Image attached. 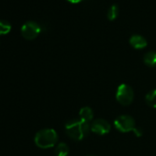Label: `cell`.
Wrapping results in <instances>:
<instances>
[{"label":"cell","mask_w":156,"mask_h":156,"mask_svg":"<svg viewBox=\"0 0 156 156\" xmlns=\"http://www.w3.org/2000/svg\"><path fill=\"white\" fill-rule=\"evenodd\" d=\"M68 1H70L71 3H78V2L82 1V0H68Z\"/></svg>","instance_id":"5bb4252c"},{"label":"cell","mask_w":156,"mask_h":156,"mask_svg":"<svg viewBox=\"0 0 156 156\" xmlns=\"http://www.w3.org/2000/svg\"><path fill=\"white\" fill-rule=\"evenodd\" d=\"M143 62L147 66L150 67L156 66V51H150L146 52L143 56Z\"/></svg>","instance_id":"9c48e42d"},{"label":"cell","mask_w":156,"mask_h":156,"mask_svg":"<svg viewBox=\"0 0 156 156\" xmlns=\"http://www.w3.org/2000/svg\"><path fill=\"white\" fill-rule=\"evenodd\" d=\"M146 104L153 108H156V89L151 90L145 97Z\"/></svg>","instance_id":"8fae6325"},{"label":"cell","mask_w":156,"mask_h":156,"mask_svg":"<svg viewBox=\"0 0 156 156\" xmlns=\"http://www.w3.org/2000/svg\"><path fill=\"white\" fill-rule=\"evenodd\" d=\"M116 99L122 106H129L134 99V92L127 84L119 86L116 92Z\"/></svg>","instance_id":"3957f363"},{"label":"cell","mask_w":156,"mask_h":156,"mask_svg":"<svg viewBox=\"0 0 156 156\" xmlns=\"http://www.w3.org/2000/svg\"><path fill=\"white\" fill-rule=\"evenodd\" d=\"M58 141L57 132L52 129H43L39 130L35 137L34 142L41 149H50L56 145Z\"/></svg>","instance_id":"7a4b0ae2"},{"label":"cell","mask_w":156,"mask_h":156,"mask_svg":"<svg viewBox=\"0 0 156 156\" xmlns=\"http://www.w3.org/2000/svg\"><path fill=\"white\" fill-rule=\"evenodd\" d=\"M41 28L39 23L33 20L26 21L21 27V34L27 40L35 39L41 32Z\"/></svg>","instance_id":"5b68a950"},{"label":"cell","mask_w":156,"mask_h":156,"mask_svg":"<svg viewBox=\"0 0 156 156\" xmlns=\"http://www.w3.org/2000/svg\"><path fill=\"white\" fill-rule=\"evenodd\" d=\"M11 30V24L6 20H0V35L7 34Z\"/></svg>","instance_id":"4fadbf2b"},{"label":"cell","mask_w":156,"mask_h":156,"mask_svg":"<svg viewBox=\"0 0 156 156\" xmlns=\"http://www.w3.org/2000/svg\"><path fill=\"white\" fill-rule=\"evenodd\" d=\"M87 156H95V155H87Z\"/></svg>","instance_id":"9a60e30c"},{"label":"cell","mask_w":156,"mask_h":156,"mask_svg":"<svg viewBox=\"0 0 156 156\" xmlns=\"http://www.w3.org/2000/svg\"><path fill=\"white\" fill-rule=\"evenodd\" d=\"M90 127H91V131H93L94 133H96L98 135H106L111 129V126H110L109 122L104 119H95L91 123Z\"/></svg>","instance_id":"8992f818"},{"label":"cell","mask_w":156,"mask_h":156,"mask_svg":"<svg viewBox=\"0 0 156 156\" xmlns=\"http://www.w3.org/2000/svg\"><path fill=\"white\" fill-rule=\"evenodd\" d=\"M114 126L120 132H135L138 129L136 128L134 119L129 115H121L118 117L114 121Z\"/></svg>","instance_id":"277c9868"},{"label":"cell","mask_w":156,"mask_h":156,"mask_svg":"<svg viewBox=\"0 0 156 156\" xmlns=\"http://www.w3.org/2000/svg\"><path fill=\"white\" fill-rule=\"evenodd\" d=\"M67 136L73 140H82L85 139L91 130L89 122L84 121L80 119H70L64 126Z\"/></svg>","instance_id":"6da1fadb"},{"label":"cell","mask_w":156,"mask_h":156,"mask_svg":"<svg viewBox=\"0 0 156 156\" xmlns=\"http://www.w3.org/2000/svg\"><path fill=\"white\" fill-rule=\"evenodd\" d=\"M69 151H70L69 147L64 142L58 143L55 148V155L56 156H68Z\"/></svg>","instance_id":"30bf717a"},{"label":"cell","mask_w":156,"mask_h":156,"mask_svg":"<svg viewBox=\"0 0 156 156\" xmlns=\"http://www.w3.org/2000/svg\"><path fill=\"white\" fill-rule=\"evenodd\" d=\"M93 118H94V112L91 108L84 107L80 109V111H79V119H80L87 121V122H90L91 120H93Z\"/></svg>","instance_id":"ba28073f"},{"label":"cell","mask_w":156,"mask_h":156,"mask_svg":"<svg viewBox=\"0 0 156 156\" xmlns=\"http://www.w3.org/2000/svg\"><path fill=\"white\" fill-rule=\"evenodd\" d=\"M129 43L135 49H143L147 46L146 39L139 34H133L129 38Z\"/></svg>","instance_id":"52a82bcc"},{"label":"cell","mask_w":156,"mask_h":156,"mask_svg":"<svg viewBox=\"0 0 156 156\" xmlns=\"http://www.w3.org/2000/svg\"><path fill=\"white\" fill-rule=\"evenodd\" d=\"M107 15H108V20H115L118 17V15H119V6H118V4L111 5L109 7L108 10V14Z\"/></svg>","instance_id":"7c38bea8"}]
</instances>
